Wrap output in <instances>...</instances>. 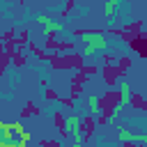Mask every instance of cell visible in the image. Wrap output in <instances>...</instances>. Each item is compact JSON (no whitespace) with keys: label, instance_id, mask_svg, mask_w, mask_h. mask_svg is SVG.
Wrapping results in <instances>:
<instances>
[{"label":"cell","instance_id":"1","mask_svg":"<svg viewBox=\"0 0 147 147\" xmlns=\"http://www.w3.org/2000/svg\"><path fill=\"white\" fill-rule=\"evenodd\" d=\"M78 39L85 44L83 55H94L96 51H106L108 48V37L101 30H80L78 32Z\"/></svg>","mask_w":147,"mask_h":147},{"label":"cell","instance_id":"2","mask_svg":"<svg viewBox=\"0 0 147 147\" xmlns=\"http://www.w3.org/2000/svg\"><path fill=\"white\" fill-rule=\"evenodd\" d=\"M62 129H64V133L71 136V140H74L76 147L83 145V119H80V115H67Z\"/></svg>","mask_w":147,"mask_h":147},{"label":"cell","instance_id":"3","mask_svg":"<svg viewBox=\"0 0 147 147\" xmlns=\"http://www.w3.org/2000/svg\"><path fill=\"white\" fill-rule=\"evenodd\" d=\"M0 147H21L18 133L14 131L11 122H0Z\"/></svg>","mask_w":147,"mask_h":147},{"label":"cell","instance_id":"4","mask_svg":"<svg viewBox=\"0 0 147 147\" xmlns=\"http://www.w3.org/2000/svg\"><path fill=\"white\" fill-rule=\"evenodd\" d=\"M37 21H39V23L44 25V30H46L48 34H51V32H60V30H62V25H60L57 21H53V18H48L46 14H39V16H37Z\"/></svg>","mask_w":147,"mask_h":147},{"label":"cell","instance_id":"5","mask_svg":"<svg viewBox=\"0 0 147 147\" xmlns=\"http://www.w3.org/2000/svg\"><path fill=\"white\" fill-rule=\"evenodd\" d=\"M131 99H133V92H131L129 83H119V103L122 106H129Z\"/></svg>","mask_w":147,"mask_h":147},{"label":"cell","instance_id":"6","mask_svg":"<svg viewBox=\"0 0 147 147\" xmlns=\"http://www.w3.org/2000/svg\"><path fill=\"white\" fill-rule=\"evenodd\" d=\"M87 108H90V115L92 117H99L101 115V101H99L96 94H90L87 96Z\"/></svg>","mask_w":147,"mask_h":147},{"label":"cell","instance_id":"7","mask_svg":"<svg viewBox=\"0 0 147 147\" xmlns=\"http://www.w3.org/2000/svg\"><path fill=\"white\" fill-rule=\"evenodd\" d=\"M117 5H119V0H106V2H103V16H106V18H110V16L115 14Z\"/></svg>","mask_w":147,"mask_h":147},{"label":"cell","instance_id":"8","mask_svg":"<svg viewBox=\"0 0 147 147\" xmlns=\"http://www.w3.org/2000/svg\"><path fill=\"white\" fill-rule=\"evenodd\" d=\"M117 138H119L122 142H131V140H133V131L126 129V126H119V129H117Z\"/></svg>","mask_w":147,"mask_h":147},{"label":"cell","instance_id":"9","mask_svg":"<svg viewBox=\"0 0 147 147\" xmlns=\"http://www.w3.org/2000/svg\"><path fill=\"white\" fill-rule=\"evenodd\" d=\"M131 142H138V145H147V133H133V140Z\"/></svg>","mask_w":147,"mask_h":147},{"label":"cell","instance_id":"10","mask_svg":"<svg viewBox=\"0 0 147 147\" xmlns=\"http://www.w3.org/2000/svg\"><path fill=\"white\" fill-rule=\"evenodd\" d=\"M30 138H32V133H30V131H23V133L18 136V140H21V147H23L25 142H30Z\"/></svg>","mask_w":147,"mask_h":147}]
</instances>
